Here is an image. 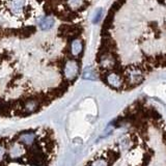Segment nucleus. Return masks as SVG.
<instances>
[{
  "label": "nucleus",
  "mask_w": 166,
  "mask_h": 166,
  "mask_svg": "<svg viewBox=\"0 0 166 166\" xmlns=\"http://www.w3.org/2000/svg\"><path fill=\"white\" fill-rule=\"evenodd\" d=\"M58 144L49 129H30L0 137V166H51Z\"/></svg>",
  "instance_id": "obj_2"
},
{
  "label": "nucleus",
  "mask_w": 166,
  "mask_h": 166,
  "mask_svg": "<svg viewBox=\"0 0 166 166\" xmlns=\"http://www.w3.org/2000/svg\"><path fill=\"white\" fill-rule=\"evenodd\" d=\"M102 17H103V8H98V10L94 11V17H93L94 24H98V23L102 20Z\"/></svg>",
  "instance_id": "obj_12"
},
{
  "label": "nucleus",
  "mask_w": 166,
  "mask_h": 166,
  "mask_svg": "<svg viewBox=\"0 0 166 166\" xmlns=\"http://www.w3.org/2000/svg\"><path fill=\"white\" fill-rule=\"evenodd\" d=\"M67 3L72 11H79L84 7L85 0H67Z\"/></svg>",
  "instance_id": "obj_10"
},
{
  "label": "nucleus",
  "mask_w": 166,
  "mask_h": 166,
  "mask_svg": "<svg viewBox=\"0 0 166 166\" xmlns=\"http://www.w3.org/2000/svg\"><path fill=\"white\" fill-rule=\"evenodd\" d=\"M70 50H71V54H72L74 57H77L82 53L83 51V43L80 38H75L71 42V46H70Z\"/></svg>",
  "instance_id": "obj_8"
},
{
  "label": "nucleus",
  "mask_w": 166,
  "mask_h": 166,
  "mask_svg": "<svg viewBox=\"0 0 166 166\" xmlns=\"http://www.w3.org/2000/svg\"><path fill=\"white\" fill-rule=\"evenodd\" d=\"M103 81L108 85L109 87L115 90H126V80L123 74L114 72V71H109V72L102 73Z\"/></svg>",
  "instance_id": "obj_4"
},
{
  "label": "nucleus",
  "mask_w": 166,
  "mask_h": 166,
  "mask_svg": "<svg viewBox=\"0 0 166 166\" xmlns=\"http://www.w3.org/2000/svg\"><path fill=\"white\" fill-rule=\"evenodd\" d=\"M79 63L75 59H70L63 66V76L68 81H74L79 74Z\"/></svg>",
  "instance_id": "obj_7"
},
{
  "label": "nucleus",
  "mask_w": 166,
  "mask_h": 166,
  "mask_svg": "<svg viewBox=\"0 0 166 166\" xmlns=\"http://www.w3.org/2000/svg\"><path fill=\"white\" fill-rule=\"evenodd\" d=\"M54 24H55L54 19L50 16L43 17L38 21V26H40L42 30H49V29H51L54 26Z\"/></svg>",
  "instance_id": "obj_9"
},
{
  "label": "nucleus",
  "mask_w": 166,
  "mask_h": 166,
  "mask_svg": "<svg viewBox=\"0 0 166 166\" xmlns=\"http://www.w3.org/2000/svg\"><path fill=\"white\" fill-rule=\"evenodd\" d=\"M27 1L26 0H8L7 8L10 13L18 18L23 17L27 11Z\"/></svg>",
  "instance_id": "obj_6"
},
{
  "label": "nucleus",
  "mask_w": 166,
  "mask_h": 166,
  "mask_svg": "<svg viewBox=\"0 0 166 166\" xmlns=\"http://www.w3.org/2000/svg\"><path fill=\"white\" fill-rule=\"evenodd\" d=\"M98 63H99L100 70L102 71V73L109 72L116 67V57L110 51L104 50L102 54L98 55Z\"/></svg>",
  "instance_id": "obj_5"
},
{
  "label": "nucleus",
  "mask_w": 166,
  "mask_h": 166,
  "mask_svg": "<svg viewBox=\"0 0 166 166\" xmlns=\"http://www.w3.org/2000/svg\"><path fill=\"white\" fill-rule=\"evenodd\" d=\"M123 75L126 80L127 88L136 87L144 81L143 71L136 66H129L123 73Z\"/></svg>",
  "instance_id": "obj_3"
},
{
  "label": "nucleus",
  "mask_w": 166,
  "mask_h": 166,
  "mask_svg": "<svg viewBox=\"0 0 166 166\" xmlns=\"http://www.w3.org/2000/svg\"><path fill=\"white\" fill-rule=\"evenodd\" d=\"M83 79L85 80H96L98 78V75H97V72L94 71V69L91 68H86L83 72Z\"/></svg>",
  "instance_id": "obj_11"
},
{
  "label": "nucleus",
  "mask_w": 166,
  "mask_h": 166,
  "mask_svg": "<svg viewBox=\"0 0 166 166\" xmlns=\"http://www.w3.org/2000/svg\"><path fill=\"white\" fill-rule=\"evenodd\" d=\"M102 151L108 166H166V132L152 135L142 123Z\"/></svg>",
  "instance_id": "obj_1"
}]
</instances>
